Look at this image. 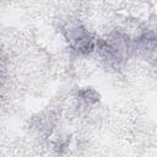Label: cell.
Masks as SVG:
<instances>
[{"instance_id": "obj_1", "label": "cell", "mask_w": 157, "mask_h": 157, "mask_svg": "<svg viewBox=\"0 0 157 157\" xmlns=\"http://www.w3.org/2000/svg\"><path fill=\"white\" fill-rule=\"evenodd\" d=\"M96 50L109 67L120 69L134 52V39L121 29L112 31L97 39Z\"/></svg>"}, {"instance_id": "obj_2", "label": "cell", "mask_w": 157, "mask_h": 157, "mask_svg": "<svg viewBox=\"0 0 157 157\" xmlns=\"http://www.w3.org/2000/svg\"><path fill=\"white\" fill-rule=\"evenodd\" d=\"M63 34L69 48L78 55H88L96 50L97 39L82 23L77 21L67 22L63 28Z\"/></svg>"}, {"instance_id": "obj_3", "label": "cell", "mask_w": 157, "mask_h": 157, "mask_svg": "<svg viewBox=\"0 0 157 157\" xmlns=\"http://www.w3.org/2000/svg\"><path fill=\"white\" fill-rule=\"evenodd\" d=\"M134 50L145 60L157 63V31L141 32L134 39Z\"/></svg>"}, {"instance_id": "obj_4", "label": "cell", "mask_w": 157, "mask_h": 157, "mask_svg": "<svg viewBox=\"0 0 157 157\" xmlns=\"http://www.w3.org/2000/svg\"><path fill=\"white\" fill-rule=\"evenodd\" d=\"M76 98L80 104L85 105V107H92L96 103H98L99 101V94L91 87H85L82 90L77 91Z\"/></svg>"}]
</instances>
